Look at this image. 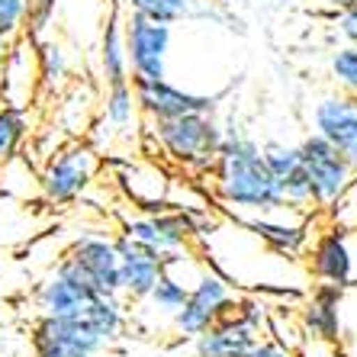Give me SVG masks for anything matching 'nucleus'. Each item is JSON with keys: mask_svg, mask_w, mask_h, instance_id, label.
Returning a JSON list of instances; mask_svg holds the SVG:
<instances>
[{"mask_svg": "<svg viewBox=\"0 0 357 357\" xmlns=\"http://www.w3.org/2000/svg\"><path fill=\"white\" fill-rule=\"evenodd\" d=\"M123 3L129 7V13H139V17L155 20V23L174 26L181 20L193 17L199 0H123Z\"/></svg>", "mask_w": 357, "mask_h": 357, "instance_id": "23", "label": "nucleus"}, {"mask_svg": "<svg viewBox=\"0 0 357 357\" xmlns=\"http://www.w3.org/2000/svg\"><path fill=\"white\" fill-rule=\"evenodd\" d=\"M332 23L348 45H357V0L348 3L344 10H338V13H332Z\"/></svg>", "mask_w": 357, "mask_h": 357, "instance_id": "29", "label": "nucleus"}, {"mask_svg": "<svg viewBox=\"0 0 357 357\" xmlns=\"http://www.w3.org/2000/svg\"><path fill=\"white\" fill-rule=\"evenodd\" d=\"M232 316H235V319H241L245 325H251L255 332L267 328V306L261 303L258 296H235Z\"/></svg>", "mask_w": 357, "mask_h": 357, "instance_id": "28", "label": "nucleus"}, {"mask_svg": "<svg viewBox=\"0 0 357 357\" xmlns=\"http://www.w3.org/2000/svg\"><path fill=\"white\" fill-rule=\"evenodd\" d=\"M103 155L87 139H65L39 167V193L52 206H68L81 199L97 181Z\"/></svg>", "mask_w": 357, "mask_h": 357, "instance_id": "3", "label": "nucleus"}, {"mask_svg": "<svg viewBox=\"0 0 357 357\" xmlns=\"http://www.w3.org/2000/svg\"><path fill=\"white\" fill-rule=\"evenodd\" d=\"M309 274L319 283L351 287V280H354V251L348 245L344 229L332 225L312 241V248H309Z\"/></svg>", "mask_w": 357, "mask_h": 357, "instance_id": "16", "label": "nucleus"}, {"mask_svg": "<svg viewBox=\"0 0 357 357\" xmlns=\"http://www.w3.org/2000/svg\"><path fill=\"white\" fill-rule=\"evenodd\" d=\"M328 75L335 77L338 91L357 93V45H341L328 59Z\"/></svg>", "mask_w": 357, "mask_h": 357, "instance_id": "25", "label": "nucleus"}, {"mask_svg": "<svg viewBox=\"0 0 357 357\" xmlns=\"http://www.w3.org/2000/svg\"><path fill=\"white\" fill-rule=\"evenodd\" d=\"M209 177H213V197L219 209L232 213V219L267 216L287 209L274 174L264 165L261 142L241 129H225Z\"/></svg>", "mask_w": 357, "mask_h": 357, "instance_id": "1", "label": "nucleus"}, {"mask_svg": "<svg viewBox=\"0 0 357 357\" xmlns=\"http://www.w3.org/2000/svg\"><path fill=\"white\" fill-rule=\"evenodd\" d=\"M225 126L216 119V113H190L174 119H149L142 129V139L158 151L167 165L190 177L209 174L216 161V151L222 145Z\"/></svg>", "mask_w": 357, "mask_h": 357, "instance_id": "2", "label": "nucleus"}, {"mask_svg": "<svg viewBox=\"0 0 357 357\" xmlns=\"http://www.w3.org/2000/svg\"><path fill=\"white\" fill-rule=\"evenodd\" d=\"M132 91H135L139 113L145 119H174V116H190V113H216L219 103L225 100V91L197 93L174 81H167V77H161V81L132 77Z\"/></svg>", "mask_w": 357, "mask_h": 357, "instance_id": "7", "label": "nucleus"}, {"mask_svg": "<svg viewBox=\"0 0 357 357\" xmlns=\"http://www.w3.org/2000/svg\"><path fill=\"white\" fill-rule=\"evenodd\" d=\"M258 338L261 332H255L251 325L225 316L216 325H209L203 335L190 338V357H245L258 344Z\"/></svg>", "mask_w": 357, "mask_h": 357, "instance_id": "19", "label": "nucleus"}, {"mask_svg": "<svg viewBox=\"0 0 357 357\" xmlns=\"http://www.w3.org/2000/svg\"><path fill=\"white\" fill-rule=\"evenodd\" d=\"M187 296H190V287H187L181 277L171 274V271H165L145 299L155 306V312H161V316H174L177 309L187 303Z\"/></svg>", "mask_w": 357, "mask_h": 357, "instance_id": "24", "label": "nucleus"}, {"mask_svg": "<svg viewBox=\"0 0 357 357\" xmlns=\"http://www.w3.org/2000/svg\"><path fill=\"white\" fill-rule=\"evenodd\" d=\"M65 255L91 277L93 290L100 296H119V255L113 238L87 232L71 241V248Z\"/></svg>", "mask_w": 357, "mask_h": 357, "instance_id": "14", "label": "nucleus"}, {"mask_svg": "<svg viewBox=\"0 0 357 357\" xmlns=\"http://www.w3.org/2000/svg\"><path fill=\"white\" fill-rule=\"evenodd\" d=\"M36 59H39V91L59 97L71 84V61H68L65 45L55 39L36 42Z\"/></svg>", "mask_w": 357, "mask_h": 357, "instance_id": "21", "label": "nucleus"}, {"mask_svg": "<svg viewBox=\"0 0 357 357\" xmlns=\"http://www.w3.org/2000/svg\"><path fill=\"white\" fill-rule=\"evenodd\" d=\"M33 357H81V354H68V351H36Z\"/></svg>", "mask_w": 357, "mask_h": 357, "instance_id": "32", "label": "nucleus"}, {"mask_svg": "<svg viewBox=\"0 0 357 357\" xmlns=\"http://www.w3.org/2000/svg\"><path fill=\"white\" fill-rule=\"evenodd\" d=\"M245 357H293V351L274 338H258V344H255Z\"/></svg>", "mask_w": 357, "mask_h": 357, "instance_id": "30", "label": "nucleus"}, {"mask_svg": "<svg viewBox=\"0 0 357 357\" xmlns=\"http://www.w3.org/2000/svg\"><path fill=\"white\" fill-rule=\"evenodd\" d=\"M119 235H129V238L142 241L155 248L158 255H181L193 245L197 238V222H193L190 213L174 206L155 209V213H139V216H123L119 222Z\"/></svg>", "mask_w": 357, "mask_h": 357, "instance_id": "8", "label": "nucleus"}, {"mask_svg": "<svg viewBox=\"0 0 357 357\" xmlns=\"http://www.w3.org/2000/svg\"><path fill=\"white\" fill-rule=\"evenodd\" d=\"M55 20V0H26V29L23 33L29 36L33 42L49 39V26Z\"/></svg>", "mask_w": 357, "mask_h": 357, "instance_id": "26", "label": "nucleus"}, {"mask_svg": "<svg viewBox=\"0 0 357 357\" xmlns=\"http://www.w3.org/2000/svg\"><path fill=\"white\" fill-rule=\"evenodd\" d=\"M100 81L107 84H123L132 81L129 75V59H126V39H123V17L119 10H113L100 36Z\"/></svg>", "mask_w": 357, "mask_h": 357, "instance_id": "20", "label": "nucleus"}, {"mask_svg": "<svg viewBox=\"0 0 357 357\" xmlns=\"http://www.w3.org/2000/svg\"><path fill=\"white\" fill-rule=\"evenodd\" d=\"M299 158H303V171L309 181L312 209H332L348 197L357 171L332 142H325L316 132H306L299 142Z\"/></svg>", "mask_w": 357, "mask_h": 357, "instance_id": "4", "label": "nucleus"}, {"mask_svg": "<svg viewBox=\"0 0 357 357\" xmlns=\"http://www.w3.org/2000/svg\"><path fill=\"white\" fill-rule=\"evenodd\" d=\"M348 3H354V0H322V7L328 10V13H338V10H344Z\"/></svg>", "mask_w": 357, "mask_h": 357, "instance_id": "31", "label": "nucleus"}, {"mask_svg": "<svg viewBox=\"0 0 357 357\" xmlns=\"http://www.w3.org/2000/svg\"><path fill=\"white\" fill-rule=\"evenodd\" d=\"M142 119L139 113V103H135V91H132V81H123V84H107L103 93H100V103H97V123L100 129H107V142L109 139H142V129H135Z\"/></svg>", "mask_w": 357, "mask_h": 357, "instance_id": "17", "label": "nucleus"}, {"mask_svg": "<svg viewBox=\"0 0 357 357\" xmlns=\"http://www.w3.org/2000/svg\"><path fill=\"white\" fill-rule=\"evenodd\" d=\"M248 229L261 245L280 255V258H299L303 248L309 245V232H312V219L309 213H299V209H280V213H267V216H245L235 219Z\"/></svg>", "mask_w": 357, "mask_h": 357, "instance_id": "12", "label": "nucleus"}, {"mask_svg": "<svg viewBox=\"0 0 357 357\" xmlns=\"http://www.w3.org/2000/svg\"><path fill=\"white\" fill-rule=\"evenodd\" d=\"M113 241H116L119 255V296L126 303H142L158 283V277L165 274L167 258L129 235H116Z\"/></svg>", "mask_w": 357, "mask_h": 357, "instance_id": "13", "label": "nucleus"}, {"mask_svg": "<svg viewBox=\"0 0 357 357\" xmlns=\"http://www.w3.org/2000/svg\"><path fill=\"white\" fill-rule=\"evenodd\" d=\"M341 296L344 287L335 283H316V290L306 296V306L299 309V322L306 338L322 344H338L341 338Z\"/></svg>", "mask_w": 357, "mask_h": 357, "instance_id": "18", "label": "nucleus"}, {"mask_svg": "<svg viewBox=\"0 0 357 357\" xmlns=\"http://www.w3.org/2000/svg\"><path fill=\"white\" fill-rule=\"evenodd\" d=\"M97 296L100 293L93 290L91 277L84 274L68 255L59 258V264L52 267V274L33 290V303L39 309V316H52V319L81 316Z\"/></svg>", "mask_w": 357, "mask_h": 357, "instance_id": "5", "label": "nucleus"}, {"mask_svg": "<svg viewBox=\"0 0 357 357\" xmlns=\"http://www.w3.org/2000/svg\"><path fill=\"white\" fill-rule=\"evenodd\" d=\"M123 39H126V59H129V75L145 77V81H161L167 77V55L174 29L167 23H155L139 13H129L123 20Z\"/></svg>", "mask_w": 357, "mask_h": 357, "instance_id": "6", "label": "nucleus"}, {"mask_svg": "<svg viewBox=\"0 0 357 357\" xmlns=\"http://www.w3.org/2000/svg\"><path fill=\"white\" fill-rule=\"evenodd\" d=\"M309 132L332 142L357 171V93L335 91L319 97L309 113Z\"/></svg>", "mask_w": 357, "mask_h": 357, "instance_id": "10", "label": "nucleus"}, {"mask_svg": "<svg viewBox=\"0 0 357 357\" xmlns=\"http://www.w3.org/2000/svg\"><path fill=\"white\" fill-rule=\"evenodd\" d=\"M261 155H264L267 171L274 174L283 203L290 209H299V213H309L312 209V197H309V181H306V171H303V158H299V145H287V142L271 139L261 145Z\"/></svg>", "mask_w": 357, "mask_h": 357, "instance_id": "15", "label": "nucleus"}, {"mask_svg": "<svg viewBox=\"0 0 357 357\" xmlns=\"http://www.w3.org/2000/svg\"><path fill=\"white\" fill-rule=\"evenodd\" d=\"M29 135H33L29 109L3 107V103H0V167L17 158Z\"/></svg>", "mask_w": 357, "mask_h": 357, "instance_id": "22", "label": "nucleus"}, {"mask_svg": "<svg viewBox=\"0 0 357 357\" xmlns=\"http://www.w3.org/2000/svg\"><path fill=\"white\" fill-rule=\"evenodd\" d=\"M7 45H10L7 39H0V61H3V55H7Z\"/></svg>", "mask_w": 357, "mask_h": 357, "instance_id": "33", "label": "nucleus"}, {"mask_svg": "<svg viewBox=\"0 0 357 357\" xmlns=\"http://www.w3.org/2000/svg\"><path fill=\"white\" fill-rule=\"evenodd\" d=\"M26 29V0H0V39H17Z\"/></svg>", "mask_w": 357, "mask_h": 357, "instance_id": "27", "label": "nucleus"}, {"mask_svg": "<svg viewBox=\"0 0 357 357\" xmlns=\"http://www.w3.org/2000/svg\"><path fill=\"white\" fill-rule=\"evenodd\" d=\"M29 344L36 351H68V354L81 357H97L107 348H113V341L100 332L91 319L84 316H68V319H52L39 316L29 328Z\"/></svg>", "mask_w": 357, "mask_h": 357, "instance_id": "9", "label": "nucleus"}, {"mask_svg": "<svg viewBox=\"0 0 357 357\" xmlns=\"http://www.w3.org/2000/svg\"><path fill=\"white\" fill-rule=\"evenodd\" d=\"M36 100H39V59H36V42L23 33L10 39L7 55L0 61V103L29 109Z\"/></svg>", "mask_w": 357, "mask_h": 357, "instance_id": "11", "label": "nucleus"}]
</instances>
